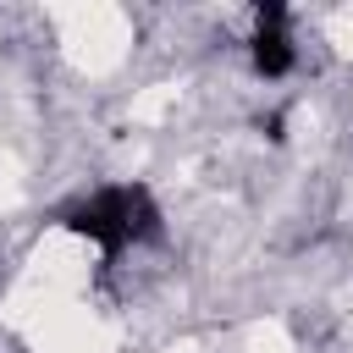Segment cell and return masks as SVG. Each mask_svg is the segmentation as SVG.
<instances>
[{
	"instance_id": "1",
	"label": "cell",
	"mask_w": 353,
	"mask_h": 353,
	"mask_svg": "<svg viewBox=\"0 0 353 353\" xmlns=\"http://www.w3.org/2000/svg\"><path fill=\"white\" fill-rule=\"evenodd\" d=\"M66 226H72L77 237L99 243L105 254H121V248H138L143 237H154L160 215H154V204H149L143 188H105V193H94L88 204H77V210L66 215Z\"/></svg>"
}]
</instances>
